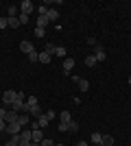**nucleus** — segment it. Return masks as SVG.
<instances>
[{
	"instance_id": "obj_1",
	"label": "nucleus",
	"mask_w": 131,
	"mask_h": 146,
	"mask_svg": "<svg viewBox=\"0 0 131 146\" xmlns=\"http://www.w3.org/2000/svg\"><path fill=\"white\" fill-rule=\"evenodd\" d=\"M7 133H11V135H20V133H22V124H20L18 120L11 122V124H7Z\"/></svg>"
},
{
	"instance_id": "obj_2",
	"label": "nucleus",
	"mask_w": 131,
	"mask_h": 146,
	"mask_svg": "<svg viewBox=\"0 0 131 146\" xmlns=\"http://www.w3.org/2000/svg\"><path fill=\"white\" fill-rule=\"evenodd\" d=\"M33 11V2L31 0H24V2H20V13H24V15H31Z\"/></svg>"
},
{
	"instance_id": "obj_3",
	"label": "nucleus",
	"mask_w": 131,
	"mask_h": 146,
	"mask_svg": "<svg viewBox=\"0 0 131 146\" xmlns=\"http://www.w3.org/2000/svg\"><path fill=\"white\" fill-rule=\"evenodd\" d=\"M15 94H18V92H13V90H7L5 94H2V103H5V105H11L13 100H15Z\"/></svg>"
},
{
	"instance_id": "obj_4",
	"label": "nucleus",
	"mask_w": 131,
	"mask_h": 146,
	"mask_svg": "<svg viewBox=\"0 0 131 146\" xmlns=\"http://www.w3.org/2000/svg\"><path fill=\"white\" fill-rule=\"evenodd\" d=\"M20 50H22V52H26V55L35 52V48H33V42H20Z\"/></svg>"
},
{
	"instance_id": "obj_5",
	"label": "nucleus",
	"mask_w": 131,
	"mask_h": 146,
	"mask_svg": "<svg viewBox=\"0 0 131 146\" xmlns=\"http://www.w3.org/2000/svg\"><path fill=\"white\" fill-rule=\"evenodd\" d=\"M31 142H42L44 140V133H42V129H31Z\"/></svg>"
},
{
	"instance_id": "obj_6",
	"label": "nucleus",
	"mask_w": 131,
	"mask_h": 146,
	"mask_svg": "<svg viewBox=\"0 0 131 146\" xmlns=\"http://www.w3.org/2000/svg\"><path fill=\"white\" fill-rule=\"evenodd\" d=\"M94 57H96V61H105V59H107V52H105V48L96 46V52H94Z\"/></svg>"
},
{
	"instance_id": "obj_7",
	"label": "nucleus",
	"mask_w": 131,
	"mask_h": 146,
	"mask_svg": "<svg viewBox=\"0 0 131 146\" xmlns=\"http://www.w3.org/2000/svg\"><path fill=\"white\" fill-rule=\"evenodd\" d=\"M72 68H74V59H63V72L70 74V72H72Z\"/></svg>"
},
{
	"instance_id": "obj_8",
	"label": "nucleus",
	"mask_w": 131,
	"mask_h": 146,
	"mask_svg": "<svg viewBox=\"0 0 131 146\" xmlns=\"http://www.w3.org/2000/svg\"><path fill=\"white\" fill-rule=\"evenodd\" d=\"M15 120H18V113L9 109V111L5 113V122H7V124H11V122H15Z\"/></svg>"
},
{
	"instance_id": "obj_9",
	"label": "nucleus",
	"mask_w": 131,
	"mask_h": 146,
	"mask_svg": "<svg viewBox=\"0 0 131 146\" xmlns=\"http://www.w3.org/2000/svg\"><path fill=\"white\" fill-rule=\"evenodd\" d=\"M31 129H22V133H20V142H31Z\"/></svg>"
},
{
	"instance_id": "obj_10",
	"label": "nucleus",
	"mask_w": 131,
	"mask_h": 146,
	"mask_svg": "<svg viewBox=\"0 0 131 146\" xmlns=\"http://www.w3.org/2000/svg\"><path fill=\"white\" fill-rule=\"evenodd\" d=\"M29 116H33V118H39V116H44L42 107H39V105H35V107H31V111H29Z\"/></svg>"
},
{
	"instance_id": "obj_11",
	"label": "nucleus",
	"mask_w": 131,
	"mask_h": 146,
	"mask_svg": "<svg viewBox=\"0 0 131 146\" xmlns=\"http://www.w3.org/2000/svg\"><path fill=\"white\" fill-rule=\"evenodd\" d=\"M46 18H48V22H57V20H59V11H57V9H48V15H46Z\"/></svg>"
},
{
	"instance_id": "obj_12",
	"label": "nucleus",
	"mask_w": 131,
	"mask_h": 146,
	"mask_svg": "<svg viewBox=\"0 0 131 146\" xmlns=\"http://www.w3.org/2000/svg\"><path fill=\"white\" fill-rule=\"evenodd\" d=\"M20 15V7H9L7 9V18H18Z\"/></svg>"
},
{
	"instance_id": "obj_13",
	"label": "nucleus",
	"mask_w": 131,
	"mask_h": 146,
	"mask_svg": "<svg viewBox=\"0 0 131 146\" xmlns=\"http://www.w3.org/2000/svg\"><path fill=\"white\" fill-rule=\"evenodd\" d=\"M59 120L66 122V124H68V122H72V116H70V111H59Z\"/></svg>"
},
{
	"instance_id": "obj_14",
	"label": "nucleus",
	"mask_w": 131,
	"mask_h": 146,
	"mask_svg": "<svg viewBox=\"0 0 131 146\" xmlns=\"http://www.w3.org/2000/svg\"><path fill=\"white\" fill-rule=\"evenodd\" d=\"M29 120H31V116H29V113H18V122L22 124V127H26V124H29Z\"/></svg>"
},
{
	"instance_id": "obj_15",
	"label": "nucleus",
	"mask_w": 131,
	"mask_h": 146,
	"mask_svg": "<svg viewBox=\"0 0 131 146\" xmlns=\"http://www.w3.org/2000/svg\"><path fill=\"white\" fill-rule=\"evenodd\" d=\"M83 61H85V66H87V68H94V66H96V63H98V61H96V57H94V55H87V57H85V59H83Z\"/></svg>"
},
{
	"instance_id": "obj_16",
	"label": "nucleus",
	"mask_w": 131,
	"mask_h": 146,
	"mask_svg": "<svg viewBox=\"0 0 131 146\" xmlns=\"http://www.w3.org/2000/svg\"><path fill=\"white\" fill-rule=\"evenodd\" d=\"M100 140H103V135H100L98 131H94V133L90 135V142H92V144H100Z\"/></svg>"
},
{
	"instance_id": "obj_17",
	"label": "nucleus",
	"mask_w": 131,
	"mask_h": 146,
	"mask_svg": "<svg viewBox=\"0 0 131 146\" xmlns=\"http://www.w3.org/2000/svg\"><path fill=\"white\" fill-rule=\"evenodd\" d=\"M100 146H114V137H112V135H103Z\"/></svg>"
},
{
	"instance_id": "obj_18",
	"label": "nucleus",
	"mask_w": 131,
	"mask_h": 146,
	"mask_svg": "<svg viewBox=\"0 0 131 146\" xmlns=\"http://www.w3.org/2000/svg\"><path fill=\"white\" fill-rule=\"evenodd\" d=\"M55 50H57L55 44H53V42H46V50H44V52H48V55L53 57V55H55Z\"/></svg>"
},
{
	"instance_id": "obj_19",
	"label": "nucleus",
	"mask_w": 131,
	"mask_h": 146,
	"mask_svg": "<svg viewBox=\"0 0 131 146\" xmlns=\"http://www.w3.org/2000/svg\"><path fill=\"white\" fill-rule=\"evenodd\" d=\"M26 105H29V107H35V105H39V100H37V96H26Z\"/></svg>"
},
{
	"instance_id": "obj_20",
	"label": "nucleus",
	"mask_w": 131,
	"mask_h": 146,
	"mask_svg": "<svg viewBox=\"0 0 131 146\" xmlns=\"http://www.w3.org/2000/svg\"><path fill=\"white\" fill-rule=\"evenodd\" d=\"M37 26L39 29H46V26H48V18H46V15H39L37 18Z\"/></svg>"
},
{
	"instance_id": "obj_21",
	"label": "nucleus",
	"mask_w": 131,
	"mask_h": 146,
	"mask_svg": "<svg viewBox=\"0 0 131 146\" xmlns=\"http://www.w3.org/2000/svg\"><path fill=\"white\" fill-rule=\"evenodd\" d=\"M5 146H20V135H11V140L7 142Z\"/></svg>"
},
{
	"instance_id": "obj_22",
	"label": "nucleus",
	"mask_w": 131,
	"mask_h": 146,
	"mask_svg": "<svg viewBox=\"0 0 131 146\" xmlns=\"http://www.w3.org/2000/svg\"><path fill=\"white\" fill-rule=\"evenodd\" d=\"M48 122H50V120H48V118H46V113L37 118V124H39V127H42V129H44V127H48Z\"/></svg>"
},
{
	"instance_id": "obj_23",
	"label": "nucleus",
	"mask_w": 131,
	"mask_h": 146,
	"mask_svg": "<svg viewBox=\"0 0 131 146\" xmlns=\"http://www.w3.org/2000/svg\"><path fill=\"white\" fill-rule=\"evenodd\" d=\"M79 90H81V92H87V90H90V83H87L85 79H81V81H79Z\"/></svg>"
},
{
	"instance_id": "obj_24",
	"label": "nucleus",
	"mask_w": 131,
	"mask_h": 146,
	"mask_svg": "<svg viewBox=\"0 0 131 146\" xmlns=\"http://www.w3.org/2000/svg\"><path fill=\"white\" fill-rule=\"evenodd\" d=\"M18 20H20V26H22V24H29L31 15H24V13H20V15H18Z\"/></svg>"
},
{
	"instance_id": "obj_25",
	"label": "nucleus",
	"mask_w": 131,
	"mask_h": 146,
	"mask_svg": "<svg viewBox=\"0 0 131 146\" xmlns=\"http://www.w3.org/2000/svg\"><path fill=\"white\" fill-rule=\"evenodd\" d=\"M7 20H9V26H11V29H18V26H20V20L18 18H7Z\"/></svg>"
},
{
	"instance_id": "obj_26",
	"label": "nucleus",
	"mask_w": 131,
	"mask_h": 146,
	"mask_svg": "<svg viewBox=\"0 0 131 146\" xmlns=\"http://www.w3.org/2000/svg\"><path fill=\"white\" fill-rule=\"evenodd\" d=\"M39 61L42 63H50V55L48 52H39Z\"/></svg>"
},
{
	"instance_id": "obj_27",
	"label": "nucleus",
	"mask_w": 131,
	"mask_h": 146,
	"mask_svg": "<svg viewBox=\"0 0 131 146\" xmlns=\"http://www.w3.org/2000/svg\"><path fill=\"white\" fill-rule=\"evenodd\" d=\"M68 131H72V133H74V131H79V122H68Z\"/></svg>"
},
{
	"instance_id": "obj_28",
	"label": "nucleus",
	"mask_w": 131,
	"mask_h": 146,
	"mask_svg": "<svg viewBox=\"0 0 131 146\" xmlns=\"http://www.w3.org/2000/svg\"><path fill=\"white\" fill-rule=\"evenodd\" d=\"M37 13H39V15H48V5H44V7H37Z\"/></svg>"
},
{
	"instance_id": "obj_29",
	"label": "nucleus",
	"mask_w": 131,
	"mask_h": 146,
	"mask_svg": "<svg viewBox=\"0 0 131 146\" xmlns=\"http://www.w3.org/2000/svg\"><path fill=\"white\" fill-rule=\"evenodd\" d=\"M39 144H42V146H55V142L50 140V137H44V140L39 142Z\"/></svg>"
},
{
	"instance_id": "obj_30",
	"label": "nucleus",
	"mask_w": 131,
	"mask_h": 146,
	"mask_svg": "<svg viewBox=\"0 0 131 146\" xmlns=\"http://www.w3.org/2000/svg\"><path fill=\"white\" fill-rule=\"evenodd\" d=\"M55 55H57V57H66V48H61V46H57Z\"/></svg>"
},
{
	"instance_id": "obj_31",
	"label": "nucleus",
	"mask_w": 131,
	"mask_h": 146,
	"mask_svg": "<svg viewBox=\"0 0 131 146\" xmlns=\"http://www.w3.org/2000/svg\"><path fill=\"white\" fill-rule=\"evenodd\" d=\"M35 37H37V39H42V37H44V29H39V26H35Z\"/></svg>"
},
{
	"instance_id": "obj_32",
	"label": "nucleus",
	"mask_w": 131,
	"mask_h": 146,
	"mask_svg": "<svg viewBox=\"0 0 131 146\" xmlns=\"http://www.w3.org/2000/svg\"><path fill=\"white\" fill-rule=\"evenodd\" d=\"M29 61H31V63H35V61H39V55H37V52H31V55H29Z\"/></svg>"
},
{
	"instance_id": "obj_33",
	"label": "nucleus",
	"mask_w": 131,
	"mask_h": 146,
	"mask_svg": "<svg viewBox=\"0 0 131 146\" xmlns=\"http://www.w3.org/2000/svg\"><path fill=\"white\" fill-rule=\"evenodd\" d=\"M46 118H48V120H55L57 113H55V111H46Z\"/></svg>"
},
{
	"instance_id": "obj_34",
	"label": "nucleus",
	"mask_w": 131,
	"mask_h": 146,
	"mask_svg": "<svg viewBox=\"0 0 131 146\" xmlns=\"http://www.w3.org/2000/svg\"><path fill=\"white\" fill-rule=\"evenodd\" d=\"M5 26H9V20H7V18H0V29H5Z\"/></svg>"
},
{
	"instance_id": "obj_35",
	"label": "nucleus",
	"mask_w": 131,
	"mask_h": 146,
	"mask_svg": "<svg viewBox=\"0 0 131 146\" xmlns=\"http://www.w3.org/2000/svg\"><path fill=\"white\" fill-rule=\"evenodd\" d=\"M2 131H7V122L5 120H0V133H2Z\"/></svg>"
},
{
	"instance_id": "obj_36",
	"label": "nucleus",
	"mask_w": 131,
	"mask_h": 146,
	"mask_svg": "<svg viewBox=\"0 0 131 146\" xmlns=\"http://www.w3.org/2000/svg\"><path fill=\"white\" fill-rule=\"evenodd\" d=\"M5 113H7V109H0V120H5Z\"/></svg>"
},
{
	"instance_id": "obj_37",
	"label": "nucleus",
	"mask_w": 131,
	"mask_h": 146,
	"mask_svg": "<svg viewBox=\"0 0 131 146\" xmlns=\"http://www.w3.org/2000/svg\"><path fill=\"white\" fill-rule=\"evenodd\" d=\"M76 146H90V144H87V142H83V140H81V142H76Z\"/></svg>"
},
{
	"instance_id": "obj_38",
	"label": "nucleus",
	"mask_w": 131,
	"mask_h": 146,
	"mask_svg": "<svg viewBox=\"0 0 131 146\" xmlns=\"http://www.w3.org/2000/svg\"><path fill=\"white\" fill-rule=\"evenodd\" d=\"M20 146H31V142H20Z\"/></svg>"
},
{
	"instance_id": "obj_39",
	"label": "nucleus",
	"mask_w": 131,
	"mask_h": 146,
	"mask_svg": "<svg viewBox=\"0 0 131 146\" xmlns=\"http://www.w3.org/2000/svg\"><path fill=\"white\" fill-rule=\"evenodd\" d=\"M55 146H66V144H57V142H55Z\"/></svg>"
},
{
	"instance_id": "obj_40",
	"label": "nucleus",
	"mask_w": 131,
	"mask_h": 146,
	"mask_svg": "<svg viewBox=\"0 0 131 146\" xmlns=\"http://www.w3.org/2000/svg\"><path fill=\"white\" fill-rule=\"evenodd\" d=\"M90 146H100V144H90Z\"/></svg>"
},
{
	"instance_id": "obj_41",
	"label": "nucleus",
	"mask_w": 131,
	"mask_h": 146,
	"mask_svg": "<svg viewBox=\"0 0 131 146\" xmlns=\"http://www.w3.org/2000/svg\"><path fill=\"white\" fill-rule=\"evenodd\" d=\"M129 85H131V76H129Z\"/></svg>"
}]
</instances>
